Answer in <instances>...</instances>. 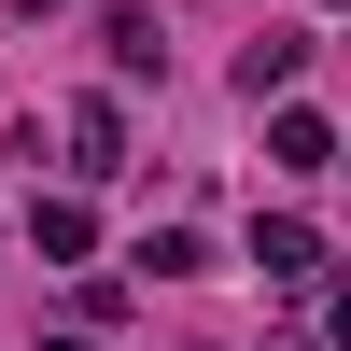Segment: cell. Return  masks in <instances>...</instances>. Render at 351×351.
I'll return each instance as SVG.
<instances>
[{"label": "cell", "mask_w": 351, "mask_h": 351, "mask_svg": "<svg viewBox=\"0 0 351 351\" xmlns=\"http://www.w3.org/2000/svg\"><path fill=\"white\" fill-rule=\"evenodd\" d=\"M71 169H84V183L127 169V112H112V99H71Z\"/></svg>", "instance_id": "cell-1"}, {"label": "cell", "mask_w": 351, "mask_h": 351, "mask_svg": "<svg viewBox=\"0 0 351 351\" xmlns=\"http://www.w3.org/2000/svg\"><path fill=\"white\" fill-rule=\"evenodd\" d=\"M253 267H267V281H324V239H309L295 211H267V225H253Z\"/></svg>", "instance_id": "cell-2"}, {"label": "cell", "mask_w": 351, "mask_h": 351, "mask_svg": "<svg viewBox=\"0 0 351 351\" xmlns=\"http://www.w3.org/2000/svg\"><path fill=\"white\" fill-rule=\"evenodd\" d=\"M99 43H112V71H127V84H141V71H169V43H155V14H141V0H112Z\"/></svg>", "instance_id": "cell-3"}, {"label": "cell", "mask_w": 351, "mask_h": 351, "mask_svg": "<svg viewBox=\"0 0 351 351\" xmlns=\"http://www.w3.org/2000/svg\"><path fill=\"white\" fill-rule=\"evenodd\" d=\"M295 71H309V28H267V43L239 56V99H281V84H295Z\"/></svg>", "instance_id": "cell-4"}, {"label": "cell", "mask_w": 351, "mask_h": 351, "mask_svg": "<svg viewBox=\"0 0 351 351\" xmlns=\"http://www.w3.org/2000/svg\"><path fill=\"white\" fill-rule=\"evenodd\" d=\"M267 169H337V127L324 112H267Z\"/></svg>", "instance_id": "cell-5"}, {"label": "cell", "mask_w": 351, "mask_h": 351, "mask_svg": "<svg viewBox=\"0 0 351 351\" xmlns=\"http://www.w3.org/2000/svg\"><path fill=\"white\" fill-rule=\"evenodd\" d=\"M127 267H155V281H197V225H155V239H141Z\"/></svg>", "instance_id": "cell-6"}, {"label": "cell", "mask_w": 351, "mask_h": 351, "mask_svg": "<svg viewBox=\"0 0 351 351\" xmlns=\"http://www.w3.org/2000/svg\"><path fill=\"white\" fill-rule=\"evenodd\" d=\"M43 351H84V337H43Z\"/></svg>", "instance_id": "cell-7"}, {"label": "cell", "mask_w": 351, "mask_h": 351, "mask_svg": "<svg viewBox=\"0 0 351 351\" xmlns=\"http://www.w3.org/2000/svg\"><path fill=\"white\" fill-rule=\"evenodd\" d=\"M28 14H56V0H28Z\"/></svg>", "instance_id": "cell-8"}]
</instances>
